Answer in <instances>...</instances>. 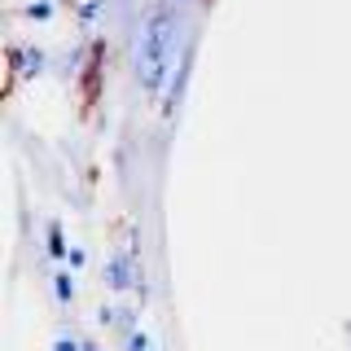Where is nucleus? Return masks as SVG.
Wrapping results in <instances>:
<instances>
[{
    "mask_svg": "<svg viewBox=\"0 0 351 351\" xmlns=\"http://www.w3.org/2000/svg\"><path fill=\"white\" fill-rule=\"evenodd\" d=\"M171 53H176V18H171V9H158L136 40V80L145 93H158L162 88Z\"/></svg>",
    "mask_w": 351,
    "mask_h": 351,
    "instance_id": "f257e3e1",
    "label": "nucleus"
},
{
    "mask_svg": "<svg viewBox=\"0 0 351 351\" xmlns=\"http://www.w3.org/2000/svg\"><path fill=\"white\" fill-rule=\"evenodd\" d=\"M128 281H132V277H128V263H123V259H119V263H110V285H114V290H123Z\"/></svg>",
    "mask_w": 351,
    "mask_h": 351,
    "instance_id": "f03ea898",
    "label": "nucleus"
},
{
    "mask_svg": "<svg viewBox=\"0 0 351 351\" xmlns=\"http://www.w3.org/2000/svg\"><path fill=\"white\" fill-rule=\"evenodd\" d=\"M49 255H66V241H62V228L58 224L49 228Z\"/></svg>",
    "mask_w": 351,
    "mask_h": 351,
    "instance_id": "7ed1b4c3",
    "label": "nucleus"
},
{
    "mask_svg": "<svg viewBox=\"0 0 351 351\" xmlns=\"http://www.w3.org/2000/svg\"><path fill=\"white\" fill-rule=\"evenodd\" d=\"M53 290H58V299H62V303H71V299H75V285H71V277H58V281H53Z\"/></svg>",
    "mask_w": 351,
    "mask_h": 351,
    "instance_id": "20e7f679",
    "label": "nucleus"
},
{
    "mask_svg": "<svg viewBox=\"0 0 351 351\" xmlns=\"http://www.w3.org/2000/svg\"><path fill=\"white\" fill-rule=\"evenodd\" d=\"M128 351H149V338L145 334H132L128 338Z\"/></svg>",
    "mask_w": 351,
    "mask_h": 351,
    "instance_id": "39448f33",
    "label": "nucleus"
},
{
    "mask_svg": "<svg viewBox=\"0 0 351 351\" xmlns=\"http://www.w3.org/2000/svg\"><path fill=\"white\" fill-rule=\"evenodd\" d=\"M27 14H31V18H49V14H53V5H31Z\"/></svg>",
    "mask_w": 351,
    "mask_h": 351,
    "instance_id": "423d86ee",
    "label": "nucleus"
},
{
    "mask_svg": "<svg viewBox=\"0 0 351 351\" xmlns=\"http://www.w3.org/2000/svg\"><path fill=\"white\" fill-rule=\"evenodd\" d=\"M53 351H80V347H75L71 338H58V343H53Z\"/></svg>",
    "mask_w": 351,
    "mask_h": 351,
    "instance_id": "0eeeda50",
    "label": "nucleus"
}]
</instances>
